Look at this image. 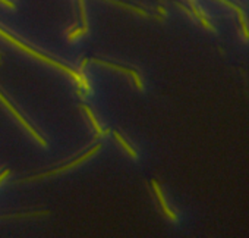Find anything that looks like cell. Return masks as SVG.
Instances as JSON below:
<instances>
[{"instance_id":"6da1fadb","label":"cell","mask_w":249,"mask_h":238,"mask_svg":"<svg viewBox=\"0 0 249 238\" xmlns=\"http://www.w3.org/2000/svg\"><path fill=\"white\" fill-rule=\"evenodd\" d=\"M0 35H2L5 40H8L9 43H12L14 46H16L19 50L25 52L27 55H31L32 58H35V59H38V61H41V62H44V63H48V65H52V66H55V68H58V69H60V71L66 72V74H68L69 77H72V78H73V81L78 84V87H79V94H82V90H84L85 93H88L89 87H88V84H87V79H85V78H84V75H81L79 72H76V71L71 69L69 66H65L63 63H59V62L53 61V59H50L48 56H45V55H43V53H40V52L32 50L31 47H28L27 44H24V43H22V41H19L18 38H15V37L9 35V34H8L5 30H2V28H0Z\"/></svg>"},{"instance_id":"7a4b0ae2","label":"cell","mask_w":249,"mask_h":238,"mask_svg":"<svg viewBox=\"0 0 249 238\" xmlns=\"http://www.w3.org/2000/svg\"><path fill=\"white\" fill-rule=\"evenodd\" d=\"M100 149H102V144H95L89 152H87V153H84L82 156H79L78 159H75L73 162H71V163H68V165H65V166H62V168H58V169H55V171H50V172H45V174H41V175H35V176H31V178H28L27 181H35V179H41V178H45V176H52V175H56V174H60V172H65V171H68V169H72V168H75V166H78L79 163H82L84 160H87L88 158H91L94 153H97Z\"/></svg>"},{"instance_id":"3957f363","label":"cell","mask_w":249,"mask_h":238,"mask_svg":"<svg viewBox=\"0 0 249 238\" xmlns=\"http://www.w3.org/2000/svg\"><path fill=\"white\" fill-rule=\"evenodd\" d=\"M0 102H2V103H3V105L8 108V109H9V112H11V113H12V115H14V116H15V118L19 121V122H21V125H22V127H25V129H27L28 132H31V135H32V137H34V138H35V140L40 143V144H41L43 147H45V146H47L45 140H44L43 137H40V134H38V132H37V131H35V129H34V128H32V127H31V125H29V124H28V122H27V121L22 118V115H21V113H19V112H18V111H16V109H15V108L11 105V103H9V100H8L5 96H3L2 93H0Z\"/></svg>"},{"instance_id":"277c9868","label":"cell","mask_w":249,"mask_h":238,"mask_svg":"<svg viewBox=\"0 0 249 238\" xmlns=\"http://www.w3.org/2000/svg\"><path fill=\"white\" fill-rule=\"evenodd\" d=\"M91 62H92V63H98V65H104V66H109V68H113V69H117V71H120V72H123V74H126V75H129V77H132L133 81H135V84H136V87H138V88H142V82H141V79H139V75H138L135 71L128 69V68H123V66H119V65H113V63H109V62L97 61V59H92Z\"/></svg>"},{"instance_id":"5b68a950","label":"cell","mask_w":249,"mask_h":238,"mask_svg":"<svg viewBox=\"0 0 249 238\" xmlns=\"http://www.w3.org/2000/svg\"><path fill=\"white\" fill-rule=\"evenodd\" d=\"M153 187L156 188V191H157V196H159V199H160V202H161V206H163V209H164V212L169 215V218L172 219V221H176V216H175V213L167 207V205H166V202H164V199H163V194H161V191H160V188H159V185H157V182H153Z\"/></svg>"},{"instance_id":"8992f818","label":"cell","mask_w":249,"mask_h":238,"mask_svg":"<svg viewBox=\"0 0 249 238\" xmlns=\"http://www.w3.org/2000/svg\"><path fill=\"white\" fill-rule=\"evenodd\" d=\"M115 137H116V140H117V141L120 143V144L123 146V149H125V150H126V152H128V153H129V155H131L132 158H136V153L133 152V149H132V147H131V146L128 144V143H126V141L123 140V137H122V135H119L117 132H115Z\"/></svg>"},{"instance_id":"52a82bcc","label":"cell","mask_w":249,"mask_h":238,"mask_svg":"<svg viewBox=\"0 0 249 238\" xmlns=\"http://www.w3.org/2000/svg\"><path fill=\"white\" fill-rule=\"evenodd\" d=\"M82 109H84V111L87 112V115L89 116V119H91V122H92V125H94V128L97 129V132H98L100 135H102V134H104V131L102 129V127H100V125H98V122H97V119L94 118V115H92V112H91V111H89V109H88L87 106H82Z\"/></svg>"},{"instance_id":"ba28073f","label":"cell","mask_w":249,"mask_h":238,"mask_svg":"<svg viewBox=\"0 0 249 238\" xmlns=\"http://www.w3.org/2000/svg\"><path fill=\"white\" fill-rule=\"evenodd\" d=\"M0 3L5 5L6 8H11V9H14V8H15V3H14V2H11V0H0Z\"/></svg>"},{"instance_id":"9c48e42d","label":"cell","mask_w":249,"mask_h":238,"mask_svg":"<svg viewBox=\"0 0 249 238\" xmlns=\"http://www.w3.org/2000/svg\"><path fill=\"white\" fill-rule=\"evenodd\" d=\"M8 175H9V171H8V169H6V171H3L2 174H0V184L3 182V179H5V178H6Z\"/></svg>"}]
</instances>
